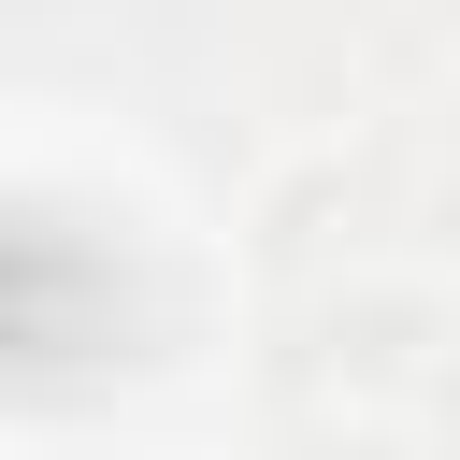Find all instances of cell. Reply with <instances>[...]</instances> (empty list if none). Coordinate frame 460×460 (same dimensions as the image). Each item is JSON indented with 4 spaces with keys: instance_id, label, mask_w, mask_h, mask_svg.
<instances>
[{
    "instance_id": "1",
    "label": "cell",
    "mask_w": 460,
    "mask_h": 460,
    "mask_svg": "<svg viewBox=\"0 0 460 460\" xmlns=\"http://www.w3.org/2000/svg\"><path fill=\"white\" fill-rule=\"evenodd\" d=\"M86 359H115V259L72 216L0 201V388L86 374Z\"/></svg>"
}]
</instances>
